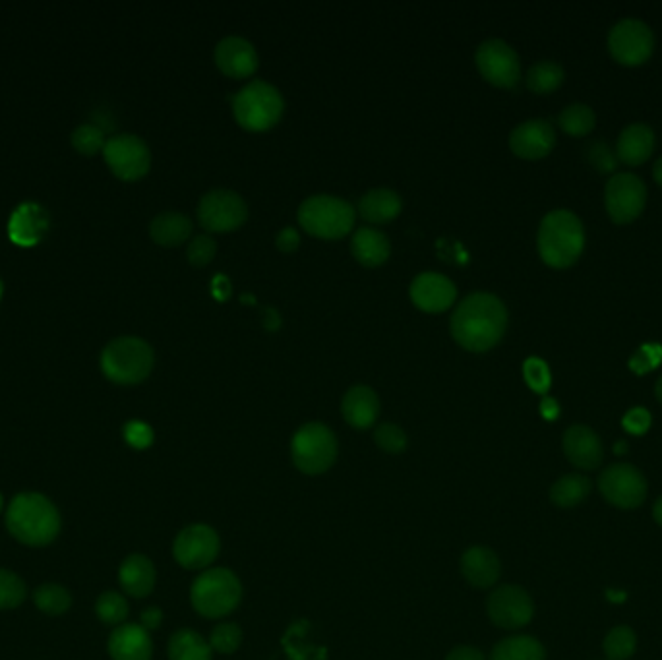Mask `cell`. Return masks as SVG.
Listing matches in <instances>:
<instances>
[{"label":"cell","mask_w":662,"mask_h":660,"mask_svg":"<svg viewBox=\"0 0 662 660\" xmlns=\"http://www.w3.org/2000/svg\"><path fill=\"white\" fill-rule=\"evenodd\" d=\"M8 533L26 546H47L61 535V511L39 492H22L6 508Z\"/></svg>","instance_id":"7a4b0ae2"},{"label":"cell","mask_w":662,"mask_h":660,"mask_svg":"<svg viewBox=\"0 0 662 660\" xmlns=\"http://www.w3.org/2000/svg\"><path fill=\"white\" fill-rule=\"evenodd\" d=\"M591 494V480L585 475L573 473L556 480L550 488V500L558 508H575Z\"/></svg>","instance_id":"1f68e13d"},{"label":"cell","mask_w":662,"mask_h":660,"mask_svg":"<svg viewBox=\"0 0 662 660\" xmlns=\"http://www.w3.org/2000/svg\"><path fill=\"white\" fill-rule=\"evenodd\" d=\"M351 252L362 266L376 268L390 258L392 244L384 233L370 227H361L351 239Z\"/></svg>","instance_id":"83f0119b"},{"label":"cell","mask_w":662,"mask_h":660,"mask_svg":"<svg viewBox=\"0 0 662 660\" xmlns=\"http://www.w3.org/2000/svg\"><path fill=\"white\" fill-rule=\"evenodd\" d=\"M109 169L122 180L142 179L151 165L148 144L136 134H117L103 148Z\"/></svg>","instance_id":"7c38bea8"},{"label":"cell","mask_w":662,"mask_h":660,"mask_svg":"<svg viewBox=\"0 0 662 660\" xmlns=\"http://www.w3.org/2000/svg\"><path fill=\"white\" fill-rule=\"evenodd\" d=\"M537 244L541 258L552 268H568L585 246L581 219L570 210H554L542 217Z\"/></svg>","instance_id":"3957f363"},{"label":"cell","mask_w":662,"mask_h":660,"mask_svg":"<svg viewBox=\"0 0 662 660\" xmlns=\"http://www.w3.org/2000/svg\"><path fill=\"white\" fill-rule=\"evenodd\" d=\"M2 291H4V285H2V279H0V299H2Z\"/></svg>","instance_id":"94428289"},{"label":"cell","mask_w":662,"mask_h":660,"mask_svg":"<svg viewBox=\"0 0 662 660\" xmlns=\"http://www.w3.org/2000/svg\"><path fill=\"white\" fill-rule=\"evenodd\" d=\"M403 210L401 196L390 188H372L359 200L362 219L382 225L390 223Z\"/></svg>","instance_id":"4316f807"},{"label":"cell","mask_w":662,"mask_h":660,"mask_svg":"<svg viewBox=\"0 0 662 660\" xmlns=\"http://www.w3.org/2000/svg\"><path fill=\"white\" fill-rule=\"evenodd\" d=\"M211 289H213V295L219 300L227 299L229 293H231V285H229V281H227L225 275H217V277L213 279Z\"/></svg>","instance_id":"f5cc1de1"},{"label":"cell","mask_w":662,"mask_h":660,"mask_svg":"<svg viewBox=\"0 0 662 660\" xmlns=\"http://www.w3.org/2000/svg\"><path fill=\"white\" fill-rule=\"evenodd\" d=\"M492 624L502 630L525 628L535 616V604L531 595L517 585H502L492 591L486 602Z\"/></svg>","instance_id":"9a60e30c"},{"label":"cell","mask_w":662,"mask_h":660,"mask_svg":"<svg viewBox=\"0 0 662 660\" xmlns=\"http://www.w3.org/2000/svg\"><path fill=\"white\" fill-rule=\"evenodd\" d=\"M107 649L113 660H151L153 657L150 631L140 624H122L111 631Z\"/></svg>","instance_id":"7402d4cb"},{"label":"cell","mask_w":662,"mask_h":660,"mask_svg":"<svg viewBox=\"0 0 662 660\" xmlns=\"http://www.w3.org/2000/svg\"><path fill=\"white\" fill-rule=\"evenodd\" d=\"M95 614L103 624L119 628L128 618V602L117 591H105L95 602Z\"/></svg>","instance_id":"d590c367"},{"label":"cell","mask_w":662,"mask_h":660,"mask_svg":"<svg viewBox=\"0 0 662 660\" xmlns=\"http://www.w3.org/2000/svg\"><path fill=\"white\" fill-rule=\"evenodd\" d=\"M585 155H587V159L591 161V165H593L597 171H601V173L616 171L618 161H620L618 155H616V151L612 150L610 144H608L606 140H602V138L593 140V142L587 146Z\"/></svg>","instance_id":"b9f144b4"},{"label":"cell","mask_w":662,"mask_h":660,"mask_svg":"<svg viewBox=\"0 0 662 660\" xmlns=\"http://www.w3.org/2000/svg\"><path fill=\"white\" fill-rule=\"evenodd\" d=\"M506 304L492 293H473L461 300L450 322L452 337L467 351L484 353L492 349L506 333Z\"/></svg>","instance_id":"6da1fadb"},{"label":"cell","mask_w":662,"mask_h":660,"mask_svg":"<svg viewBox=\"0 0 662 660\" xmlns=\"http://www.w3.org/2000/svg\"><path fill=\"white\" fill-rule=\"evenodd\" d=\"M28 599L26 581L14 571L0 568V610L18 608Z\"/></svg>","instance_id":"74e56055"},{"label":"cell","mask_w":662,"mask_h":660,"mask_svg":"<svg viewBox=\"0 0 662 660\" xmlns=\"http://www.w3.org/2000/svg\"><path fill=\"white\" fill-rule=\"evenodd\" d=\"M217 252V242L213 240L211 235H196L194 239L190 240L188 248H186V256H188V262L192 266H208L213 256Z\"/></svg>","instance_id":"7bdbcfd3"},{"label":"cell","mask_w":662,"mask_h":660,"mask_svg":"<svg viewBox=\"0 0 662 660\" xmlns=\"http://www.w3.org/2000/svg\"><path fill=\"white\" fill-rule=\"evenodd\" d=\"M150 235L161 246H179L192 235V219L181 211H163L151 219Z\"/></svg>","instance_id":"f1b7e54d"},{"label":"cell","mask_w":662,"mask_h":660,"mask_svg":"<svg viewBox=\"0 0 662 660\" xmlns=\"http://www.w3.org/2000/svg\"><path fill=\"white\" fill-rule=\"evenodd\" d=\"M49 229V213L37 202H22L8 221L10 240L18 246H35Z\"/></svg>","instance_id":"44dd1931"},{"label":"cell","mask_w":662,"mask_h":660,"mask_svg":"<svg viewBox=\"0 0 662 660\" xmlns=\"http://www.w3.org/2000/svg\"><path fill=\"white\" fill-rule=\"evenodd\" d=\"M242 643V631L237 624H219L211 630L210 645L221 655L235 653Z\"/></svg>","instance_id":"ab89813d"},{"label":"cell","mask_w":662,"mask_h":660,"mask_svg":"<svg viewBox=\"0 0 662 660\" xmlns=\"http://www.w3.org/2000/svg\"><path fill=\"white\" fill-rule=\"evenodd\" d=\"M105 144H107L105 130H101V126H95L93 122L80 124L72 132V146L84 155H93V153L103 150Z\"/></svg>","instance_id":"f35d334b"},{"label":"cell","mask_w":662,"mask_h":660,"mask_svg":"<svg viewBox=\"0 0 662 660\" xmlns=\"http://www.w3.org/2000/svg\"><path fill=\"white\" fill-rule=\"evenodd\" d=\"M124 440L134 450H146L153 444V430L142 420H130L124 424Z\"/></svg>","instance_id":"f6af8a7d"},{"label":"cell","mask_w":662,"mask_h":660,"mask_svg":"<svg viewBox=\"0 0 662 660\" xmlns=\"http://www.w3.org/2000/svg\"><path fill=\"white\" fill-rule=\"evenodd\" d=\"M221 548L219 535L210 525L196 523L182 529L173 542V556L184 570H208Z\"/></svg>","instance_id":"8fae6325"},{"label":"cell","mask_w":662,"mask_h":660,"mask_svg":"<svg viewBox=\"0 0 662 660\" xmlns=\"http://www.w3.org/2000/svg\"><path fill=\"white\" fill-rule=\"evenodd\" d=\"M653 175H655V179H657V182L662 186V157H659V159L655 161V165H653Z\"/></svg>","instance_id":"9f6ffc18"},{"label":"cell","mask_w":662,"mask_h":660,"mask_svg":"<svg viewBox=\"0 0 662 660\" xmlns=\"http://www.w3.org/2000/svg\"><path fill=\"white\" fill-rule=\"evenodd\" d=\"M374 440H376L378 448L386 453H401V451H405L407 442H409L405 430L392 422L380 424L374 432Z\"/></svg>","instance_id":"60d3db41"},{"label":"cell","mask_w":662,"mask_h":660,"mask_svg":"<svg viewBox=\"0 0 662 660\" xmlns=\"http://www.w3.org/2000/svg\"><path fill=\"white\" fill-rule=\"evenodd\" d=\"M602 649H604V655L610 660H628L637 649V637L632 628L618 626L606 635Z\"/></svg>","instance_id":"8d00e7d4"},{"label":"cell","mask_w":662,"mask_h":660,"mask_svg":"<svg viewBox=\"0 0 662 660\" xmlns=\"http://www.w3.org/2000/svg\"><path fill=\"white\" fill-rule=\"evenodd\" d=\"M604 202L616 223H628L645 208L647 186L633 173H616L606 182Z\"/></svg>","instance_id":"2e32d148"},{"label":"cell","mask_w":662,"mask_h":660,"mask_svg":"<svg viewBox=\"0 0 662 660\" xmlns=\"http://www.w3.org/2000/svg\"><path fill=\"white\" fill-rule=\"evenodd\" d=\"M264 326H266V330H279L281 316H279V312L275 308H266V312H264Z\"/></svg>","instance_id":"db71d44e"},{"label":"cell","mask_w":662,"mask_h":660,"mask_svg":"<svg viewBox=\"0 0 662 660\" xmlns=\"http://www.w3.org/2000/svg\"><path fill=\"white\" fill-rule=\"evenodd\" d=\"M337 438L322 422L301 426L291 440V457L295 467L310 477L322 475L337 459Z\"/></svg>","instance_id":"ba28073f"},{"label":"cell","mask_w":662,"mask_h":660,"mask_svg":"<svg viewBox=\"0 0 662 660\" xmlns=\"http://www.w3.org/2000/svg\"><path fill=\"white\" fill-rule=\"evenodd\" d=\"M626 450H628V444H626V442H618V444L614 446V451H616V453H624Z\"/></svg>","instance_id":"6f0895ef"},{"label":"cell","mask_w":662,"mask_h":660,"mask_svg":"<svg viewBox=\"0 0 662 660\" xmlns=\"http://www.w3.org/2000/svg\"><path fill=\"white\" fill-rule=\"evenodd\" d=\"M602 498L620 510H635L647 498V479L630 463H616L599 477Z\"/></svg>","instance_id":"30bf717a"},{"label":"cell","mask_w":662,"mask_h":660,"mask_svg":"<svg viewBox=\"0 0 662 660\" xmlns=\"http://www.w3.org/2000/svg\"><path fill=\"white\" fill-rule=\"evenodd\" d=\"M562 446H564V453H566L568 461L577 469L593 471L601 465L602 459H604V448H602L599 434L585 424L570 426L564 434Z\"/></svg>","instance_id":"ffe728a7"},{"label":"cell","mask_w":662,"mask_h":660,"mask_svg":"<svg viewBox=\"0 0 662 660\" xmlns=\"http://www.w3.org/2000/svg\"><path fill=\"white\" fill-rule=\"evenodd\" d=\"M409 295L417 308L430 312V314H436V312H444L452 306L457 297V287L453 285L450 277H446L442 273L424 271L413 279Z\"/></svg>","instance_id":"e0dca14e"},{"label":"cell","mask_w":662,"mask_h":660,"mask_svg":"<svg viewBox=\"0 0 662 660\" xmlns=\"http://www.w3.org/2000/svg\"><path fill=\"white\" fill-rule=\"evenodd\" d=\"M155 566L144 554H130L122 560L119 568V583L122 591L134 599L148 597L155 587Z\"/></svg>","instance_id":"d4e9b609"},{"label":"cell","mask_w":662,"mask_h":660,"mask_svg":"<svg viewBox=\"0 0 662 660\" xmlns=\"http://www.w3.org/2000/svg\"><path fill=\"white\" fill-rule=\"evenodd\" d=\"M446 660H486L477 647L471 645H459L450 651Z\"/></svg>","instance_id":"f907efd6"},{"label":"cell","mask_w":662,"mask_h":660,"mask_svg":"<svg viewBox=\"0 0 662 660\" xmlns=\"http://www.w3.org/2000/svg\"><path fill=\"white\" fill-rule=\"evenodd\" d=\"M482 76L498 88H515L521 80V62L510 43L504 39H486L475 53Z\"/></svg>","instance_id":"4fadbf2b"},{"label":"cell","mask_w":662,"mask_h":660,"mask_svg":"<svg viewBox=\"0 0 662 660\" xmlns=\"http://www.w3.org/2000/svg\"><path fill=\"white\" fill-rule=\"evenodd\" d=\"M523 376L529 388L537 393H546L550 388V370L544 360L539 357H529L523 364Z\"/></svg>","instance_id":"ee69618b"},{"label":"cell","mask_w":662,"mask_h":660,"mask_svg":"<svg viewBox=\"0 0 662 660\" xmlns=\"http://www.w3.org/2000/svg\"><path fill=\"white\" fill-rule=\"evenodd\" d=\"M622 424L632 434H637V436L639 434H645L649 430V426H651V413L647 409H643V407H633V409H630L626 413Z\"/></svg>","instance_id":"7dc6e473"},{"label":"cell","mask_w":662,"mask_h":660,"mask_svg":"<svg viewBox=\"0 0 662 660\" xmlns=\"http://www.w3.org/2000/svg\"><path fill=\"white\" fill-rule=\"evenodd\" d=\"M662 359V347L659 343H647L641 345L630 359V366L637 374H643L651 368H655Z\"/></svg>","instance_id":"bcb514c9"},{"label":"cell","mask_w":662,"mask_h":660,"mask_svg":"<svg viewBox=\"0 0 662 660\" xmlns=\"http://www.w3.org/2000/svg\"><path fill=\"white\" fill-rule=\"evenodd\" d=\"M2 508H4V498H2V494H0V511H2Z\"/></svg>","instance_id":"91938a15"},{"label":"cell","mask_w":662,"mask_h":660,"mask_svg":"<svg viewBox=\"0 0 662 660\" xmlns=\"http://www.w3.org/2000/svg\"><path fill=\"white\" fill-rule=\"evenodd\" d=\"M242 599L239 577L227 568H208L196 577L190 589L194 610L210 620L231 614Z\"/></svg>","instance_id":"5b68a950"},{"label":"cell","mask_w":662,"mask_h":660,"mask_svg":"<svg viewBox=\"0 0 662 660\" xmlns=\"http://www.w3.org/2000/svg\"><path fill=\"white\" fill-rule=\"evenodd\" d=\"M248 219V206L241 194L225 188L210 190L198 204V221L210 233H229Z\"/></svg>","instance_id":"9c48e42d"},{"label":"cell","mask_w":662,"mask_h":660,"mask_svg":"<svg viewBox=\"0 0 662 660\" xmlns=\"http://www.w3.org/2000/svg\"><path fill=\"white\" fill-rule=\"evenodd\" d=\"M341 413L349 426L357 430H366L374 426L380 415V399L376 391L368 386H353L343 395Z\"/></svg>","instance_id":"cb8c5ba5"},{"label":"cell","mask_w":662,"mask_h":660,"mask_svg":"<svg viewBox=\"0 0 662 660\" xmlns=\"http://www.w3.org/2000/svg\"><path fill=\"white\" fill-rule=\"evenodd\" d=\"M655 393H657V397H659V401L662 403V376L657 380V386H655Z\"/></svg>","instance_id":"680465c9"},{"label":"cell","mask_w":662,"mask_h":660,"mask_svg":"<svg viewBox=\"0 0 662 660\" xmlns=\"http://www.w3.org/2000/svg\"><path fill=\"white\" fill-rule=\"evenodd\" d=\"M153 349L142 337L122 335L113 339L101 353L103 374L121 386L144 382L153 370Z\"/></svg>","instance_id":"277c9868"},{"label":"cell","mask_w":662,"mask_h":660,"mask_svg":"<svg viewBox=\"0 0 662 660\" xmlns=\"http://www.w3.org/2000/svg\"><path fill=\"white\" fill-rule=\"evenodd\" d=\"M210 643L198 633L192 630L175 631L167 645L169 660H211Z\"/></svg>","instance_id":"f546056e"},{"label":"cell","mask_w":662,"mask_h":660,"mask_svg":"<svg viewBox=\"0 0 662 660\" xmlns=\"http://www.w3.org/2000/svg\"><path fill=\"white\" fill-rule=\"evenodd\" d=\"M161 622H163V610L157 606H150L140 614V626L144 630H157L161 626Z\"/></svg>","instance_id":"681fc988"},{"label":"cell","mask_w":662,"mask_h":660,"mask_svg":"<svg viewBox=\"0 0 662 660\" xmlns=\"http://www.w3.org/2000/svg\"><path fill=\"white\" fill-rule=\"evenodd\" d=\"M215 64L229 78H246L258 70V53L248 39L229 35L215 47Z\"/></svg>","instance_id":"d6986e66"},{"label":"cell","mask_w":662,"mask_h":660,"mask_svg":"<svg viewBox=\"0 0 662 660\" xmlns=\"http://www.w3.org/2000/svg\"><path fill=\"white\" fill-rule=\"evenodd\" d=\"M595 111L585 103H572L558 115V124L572 136H585L595 128Z\"/></svg>","instance_id":"e575fe53"},{"label":"cell","mask_w":662,"mask_h":660,"mask_svg":"<svg viewBox=\"0 0 662 660\" xmlns=\"http://www.w3.org/2000/svg\"><path fill=\"white\" fill-rule=\"evenodd\" d=\"M564 82V68L556 60H539L527 72V86L535 93H550Z\"/></svg>","instance_id":"836d02e7"},{"label":"cell","mask_w":662,"mask_h":660,"mask_svg":"<svg viewBox=\"0 0 662 660\" xmlns=\"http://www.w3.org/2000/svg\"><path fill=\"white\" fill-rule=\"evenodd\" d=\"M285 111V99L281 91L264 80L246 84L233 97V113L242 128L252 132H264L275 126Z\"/></svg>","instance_id":"52a82bcc"},{"label":"cell","mask_w":662,"mask_h":660,"mask_svg":"<svg viewBox=\"0 0 662 660\" xmlns=\"http://www.w3.org/2000/svg\"><path fill=\"white\" fill-rule=\"evenodd\" d=\"M556 146V130L546 119H531L517 124L510 134V148L523 159H539Z\"/></svg>","instance_id":"ac0fdd59"},{"label":"cell","mask_w":662,"mask_h":660,"mask_svg":"<svg viewBox=\"0 0 662 660\" xmlns=\"http://www.w3.org/2000/svg\"><path fill=\"white\" fill-rule=\"evenodd\" d=\"M461 573L469 585L488 589L500 579L502 564L494 550L486 546H471L461 556Z\"/></svg>","instance_id":"603a6c76"},{"label":"cell","mask_w":662,"mask_h":660,"mask_svg":"<svg viewBox=\"0 0 662 660\" xmlns=\"http://www.w3.org/2000/svg\"><path fill=\"white\" fill-rule=\"evenodd\" d=\"M301 244V235L295 227H285L277 233V239H275V246L281 250V252H295Z\"/></svg>","instance_id":"c3c4849f"},{"label":"cell","mask_w":662,"mask_h":660,"mask_svg":"<svg viewBox=\"0 0 662 660\" xmlns=\"http://www.w3.org/2000/svg\"><path fill=\"white\" fill-rule=\"evenodd\" d=\"M653 517H655V521L662 527V496L655 502V506H653Z\"/></svg>","instance_id":"11a10c76"},{"label":"cell","mask_w":662,"mask_h":660,"mask_svg":"<svg viewBox=\"0 0 662 660\" xmlns=\"http://www.w3.org/2000/svg\"><path fill=\"white\" fill-rule=\"evenodd\" d=\"M655 148V132L645 122L628 124L616 142V155L628 165L643 163Z\"/></svg>","instance_id":"484cf974"},{"label":"cell","mask_w":662,"mask_h":660,"mask_svg":"<svg viewBox=\"0 0 662 660\" xmlns=\"http://www.w3.org/2000/svg\"><path fill=\"white\" fill-rule=\"evenodd\" d=\"M355 219V208L347 200L330 194L310 196L299 208L302 229L318 239H343L351 233Z\"/></svg>","instance_id":"8992f818"},{"label":"cell","mask_w":662,"mask_h":660,"mask_svg":"<svg viewBox=\"0 0 662 660\" xmlns=\"http://www.w3.org/2000/svg\"><path fill=\"white\" fill-rule=\"evenodd\" d=\"M541 415L546 420L558 419L560 415V405L554 397H544L541 403Z\"/></svg>","instance_id":"816d5d0a"},{"label":"cell","mask_w":662,"mask_h":660,"mask_svg":"<svg viewBox=\"0 0 662 660\" xmlns=\"http://www.w3.org/2000/svg\"><path fill=\"white\" fill-rule=\"evenodd\" d=\"M608 47L612 57L624 64H641L649 59L655 47V35L639 18H622L608 31Z\"/></svg>","instance_id":"5bb4252c"},{"label":"cell","mask_w":662,"mask_h":660,"mask_svg":"<svg viewBox=\"0 0 662 660\" xmlns=\"http://www.w3.org/2000/svg\"><path fill=\"white\" fill-rule=\"evenodd\" d=\"M490 660H546V651L531 635H513L492 649Z\"/></svg>","instance_id":"4dcf8cb0"},{"label":"cell","mask_w":662,"mask_h":660,"mask_svg":"<svg viewBox=\"0 0 662 660\" xmlns=\"http://www.w3.org/2000/svg\"><path fill=\"white\" fill-rule=\"evenodd\" d=\"M33 602L37 610L47 616H62L72 606V595L59 583H43L35 589Z\"/></svg>","instance_id":"d6a6232c"}]
</instances>
